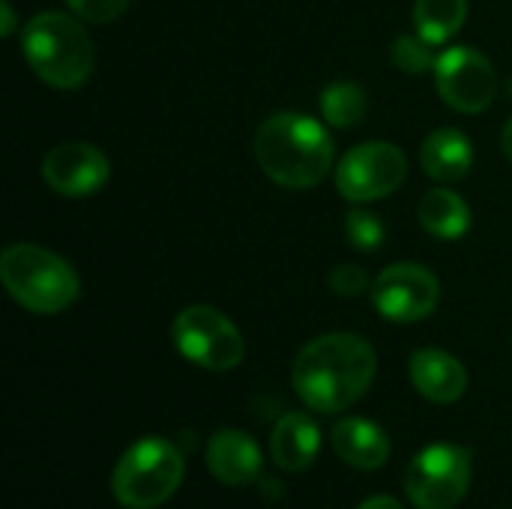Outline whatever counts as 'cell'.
<instances>
[{
	"mask_svg": "<svg viewBox=\"0 0 512 509\" xmlns=\"http://www.w3.org/2000/svg\"><path fill=\"white\" fill-rule=\"evenodd\" d=\"M510 96H512V78H510Z\"/></svg>",
	"mask_w": 512,
	"mask_h": 509,
	"instance_id": "cell-27",
	"label": "cell"
},
{
	"mask_svg": "<svg viewBox=\"0 0 512 509\" xmlns=\"http://www.w3.org/2000/svg\"><path fill=\"white\" fill-rule=\"evenodd\" d=\"M171 339L189 363L207 372H231L246 354L240 330L213 306L183 309L171 324Z\"/></svg>",
	"mask_w": 512,
	"mask_h": 509,
	"instance_id": "cell-7",
	"label": "cell"
},
{
	"mask_svg": "<svg viewBox=\"0 0 512 509\" xmlns=\"http://www.w3.org/2000/svg\"><path fill=\"white\" fill-rule=\"evenodd\" d=\"M108 156L84 141H63L42 159L45 183L63 198H87L108 183Z\"/></svg>",
	"mask_w": 512,
	"mask_h": 509,
	"instance_id": "cell-11",
	"label": "cell"
},
{
	"mask_svg": "<svg viewBox=\"0 0 512 509\" xmlns=\"http://www.w3.org/2000/svg\"><path fill=\"white\" fill-rule=\"evenodd\" d=\"M375 372L378 357L363 336L327 333L297 354L291 381L306 408L318 414H342L366 396Z\"/></svg>",
	"mask_w": 512,
	"mask_h": 509,
	"instance_id": "cell-1",
	"label": "cell"
},
{
	"mask_svg": "<svg viewBox=\"0 0 512 509\" xmlns=\"http://www.w3.org/2000/svg\"><path fill=\"white\" fill-rule=\"evenodd\" d=\"M471 477V453L459 444L438 441L411 459L402 483L417 509H456L471 489Z\"/></svg>",
	"mask_w": 512,
	"mask_h": 509,
	"instance_id": "cell-6",
	"label": "cell"
},
{
	"mask_svg": "<svg viewBox=\"0 0 512 509\" xmlns=\"http://www.w3.org/2000/svg\"><path fill=\"white\" fill-rule=\"evenodd\" d=\"M333 156L330 132L306 114H273L255 132V159L261 171L285 189L318 186L330 174Z\"/></svg>",
	"mask_w": 512,
	"mask_h": 509,
	"instance_id": "cell-2",
	"label": "cell"
},
{
	"mask_svg": "<svg viewBox=\"0 0 512 509\" xmlns=\"http://www.w3.org/2000/svg\"><path fill=\"white\" fill-rule=\"evenodd\" d=\"M345 234H348V240H351L354 249L375 252L384 243V234L387 231H384V225H381V219L375 213H369V210H351L345 216Z\"/></svg>",
	"mask_w": 512,
	"mask_h": 509,
	"instance_id": "cell-21",
	"label": "cell"
},
{
	"mask_svg": "<svg viewBox=\"0 0 512 509\" xmlns=\"http://www.w3.org/2000/svg\"><path fill=\"white\" fill-rule=\"evenodd\" d=\"M0 279L9 297L36 315H57L69 309L81 291L69 261L36 243H12L0 255Z\"/></svg>",
	"mask_w": 512,
	"mask_h": 509,
	"instance_id": "cell-4",
	"label": "cell"
},
{
	"mask_svg": "<svg viewBox=\"0 0 512 509\" xmlns=\"http://www.w3.org/2000/svg\"><path fill=\"white\" fill-rule=\"evenodd\" d=\"M321 453V432L309 414H285L270 435V456L279 471L300 474Z\"/></svg>",
	"mask_w": 512,
	"mask_h": 509,
	"instance_id": "cell-15",
	"label": "cell"
},
{
	"mask_svg": "<svg viewBox=\"0 0 512 509\" xmlns=\"http://www.w3.org/2000/svg\"><path fill=\"white\" fill-rule=\"evenodd\" d=\"M405 174L408 159L396 144L369 141L342 156V162L336 165V189L348 201L366 204L393 195L405 183Z\"/></svg>",
	"mask_w": 512,
	"mask_h": 509,
	"instance_id": "cell-8",
	"label": "cell"
},
{
	"mask_svg": "<svg viewBox=\"0 0 512 509\" xmlns=\"http://www.w3.org/2000/svg\"><path fill=\"white\" fill-rule=\"evenodd\" d=\"M393 63L408 75H423V72L435 69L438 54H435V45L429 39H423L420 33L417 36L405 33L393 42Z\"/></svg>",
	"mask_w": 512,
	"mask_h": 509,
	"instance_id": "cell-20",
	"label": "cell"
},
{
	"mask_svg": "<svg viewBox=\"0 0 512 509\" xmlns=\"http://www.w3.org/2000/svg\"><path fill=\"white\" fill-rule=\"evenodd\" d=\"M183 474V453L171 441L141 438L117 459L111 474V495L126 509H156L177 495Z\"/></svg>",
	"mask_w": 512,
	"mask_h": 509,
	"instance_id": "cell-5",
	"label": "cell"
},
{
	"mask_svg": "<svg viewBox=\"0 0 512 509\" xmlns=\"http://www.w3.org/2000/svg\"><path fill=\"white\" fill-rule=\"evenodd\" d=\"M357 509H405V507H402V501H396V498H390V495H375V498L363 501Z\"/></svg>",
	"mask_w": 512,
	"mask_h": 509,
	"instance_id": "cell-24",
	"label": "cell"
},
{
	"mask_svg": "<svg viewBox=\"0 0 512 509\" xmlns=\"http://www.w3.org/2000/svg\"><path fill=\"white\" fill-rule=\"evenodd\" d=\"M330 288L339 297H357V294H363L369 288V279L357 264H342V267H336L330 273Z\"/></svg>",
	"mask_w": 512,
	"mask_h": 509,
	"instance_id": "cell-23",
	"label": "cell"
},
{
	"mask_svg": "<svg viewBox=\"0 0 512 509\" xmlns=\"http://www.w3.org/2000/svg\"><path fill=\"white\" fill-rule=\"evenodd\" d=\"M336 456L357 471H378L390 459L387 432L366 417H345L330 432Z\"/></svg>",
	"mask_w": 512,
	"mask_h": 509,
	"instance_id": "cell-14",
	"label": "cell"
},
{
	"mask_svg": "<svg viewBox=\"0 0 512 509\" xmlns=\"http://www.w3.org/2000/svg\"><path fill=\"white\" fill-rule=\"evenodd\" d=\"M420 225L438 240H459L471 228V207L450 189H432L420 201Z\"/></svg>",
	"mask_w": 512,
	"mask_h": 509,
	"instance_id": "cell-17",
	"label": "cell"
},
{
	"mask_svg": "<svg viewBox=\"0 0 512 509\" xmlns=\"http://www.w3.org/2000/svg\"><path fill=\"white\" fill-rule=\"evenodd\" d=\"M441 285L423 264H393L372 282L375 309L396 324H417L438 306Z\"/></svg>",
	"mask_w": 512,
	"mask_h": 509,
	"instance_id": "cell-10",
	"label": "cell"
},
{
	"mask_svg": "<svg viewBox=\"0 0 512 509\" xmlns=\"http://www.w3.org/2000/svg\"><path fill=\"white\" fill-rule=\"evenodd\" d=\"M0 15H3V21H0V33H3V36H9V33L15 30V12H12V3H9V0H0Z\"/></svg>",
	"mask_w": 512,
	"mask_h": 509,
	"instance_id": "cell-25",
	"label": "cell"
},
{
	"mask_svg": "<svg viewBox=\"0 0 512 509\" xmlns=\"http://www.w3.org/2000/svg\"><path fill=\"white\" fill-rule=\"evenodd\" d=\"M420 159L432 180L456 183V180L468 177V171L474 168V147H471L468 135L459 129H435L423 141Z\"/></svg>",
	"mask_w": 512,
	"mask_h": 509,
	"instance_id": "cell-16",
	"label": "cell"
},
{
	"mask_svg": "<svg viewBox=\"0 0 512 509\" xmlns=\"http://www.w3.org/2000/svg\"><path fill=\"white\" fill-rule=\"evenodd\" d=\"M207 471L225 486H249L261 477V450L255 438L222 429L207 444Z\"/></svg>",
	"mask_w": 512,
	"mask_h": 509,
	"instance_id": "cell-13",
	"label": "cell"
},
{
	"mask_svg": "<svg viewBox=\"0 0 512 509\" xmlns=\"http://www.w3.org/2000/svg\"><path fill=\"white\" fill-rule=\"evenodd\" d=\"M435 84L441 99L462 114L486 111L498 93L495 66L489 63V57H483L468 45H453L438 54Z\"/></svg>",
	"mask_w": 512,
	"mask_h": 509,
	"instance_id": "cell-9",
	"label": "cell"
},
{
	"mask_svg": "<svg viewBox=\"0 0 512 509\" xmlns=\"http://www.w3.org/2000/svg\"><path fill=\"white\" fill-rule=\"evenodd\" d=\"M501 147H504V153L512 159V120L504 126V135H501Z\"/></svg>",
	"mask_w": 512,
	"mask_h": 509,
	"instance_id": "cell-26",
	"label": "cell"
},
{
	"mask_svg": "<svg viewBox=\"0 0 512 509\" xmlns=\"http://www.w3.org/2000/svg\"><path fill=\"white\" fill-rule=\"evenodd\" d=\"M66 3L78 18L93 21V24H108L117 15H123L129 6V0H66Z\"/></svg>",
	"mask_w": 512,
	"mask_h": 509,
	"instance_id": "cell-22",
	"label": "cell"
},
{
	"mask_svg": "<svg viewBox=\"0 0 512 509\" xmlns=\"http://www.w3.org/2000/svg\"><path fill=\"white\" fill-rule=\"evenodd\" d=\"M408 372L411 381L417 387V393L435 405H453L465 396L468 390V372L465 366L441 351V348H420L411 354L408 360Z\"/></svg>",
	"mask_w": 512,
	"mask_h": 509,
	"instance_id": "cell-12",
	"label": "cell"
},
{
	"mask_svg": "<svg viewBox=\"0 0 512 509\" xmlns=\"http://www.w3.org/2000/svg\"><path fill=\"white\" fill-rule=\"evenodd\" d=\"M468 18V0H417L414 27L432 45L450 42Z\"/></svg>",
	"mask_w": 512,
	"mask_h": 509,
	"instance_id": "cell-18",
	"label": "cell"
},
{
	"mask_svg": "<svg viewBox=\"0 0 512 509\" xmlns=\"http://www.w3.org/2000/svg\"><path fill=\"white\" fill-rule=\"evenodd\" d=\"M21 51L30 69L57 90L81 87L96 66L90 33L63 12L33 15L21 30Z\"/></svg>",
	"mask_w": 512,
	"mask_h": 509,
	"instance_id": "cell-3",
	"label": "cell"
},
{
	"mask_svg": "<svg viewBox=\"0 0 512 509\" xmlns=\"http://www.w3.org/2000/svg\"><path fill=\"white\" fill-rule=\"evenodd\" d=\"M321 114L336 129H351L366 114V90L354 81H336L321 93Z\"/></svg>",
	"mask_w": 512,
	"mask_h": 509,
	"instance_id": "cell-19",
	"label": "cell"
}]
</instances>
